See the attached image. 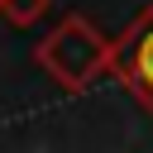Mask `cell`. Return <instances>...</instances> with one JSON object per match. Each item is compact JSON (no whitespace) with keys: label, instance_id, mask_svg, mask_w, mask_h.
Masks as SVG:
<instances>
[{"label":"cell","instance_id":"cell-3","mask_svg":"<svg viewBox=\"0 0 153 153\" xmlns=\"http://www.w3.org/2000/svg\"><path fill=\"white\" fill-rule=\"evenodd\" d=\"M48 5H53V0H0V14H5L14 29H29V24H38V19L48 14Z\"/></svg>","mask_w":153,"mask_h":153},{"label":"cell","instance_id":"cell-2","mask_svg":"<svg viewBox=\"0 0 153 153\" xmlns=\"http://www.w3.org/2000/svg\"><path fill=\"white\" fill-rule=\"evenodd\" d=\"M110 72H115V76L124 81V91L153 115V0H148V10L115 38Z\"/></svg>","mask_w":153,"mask_h":153},{"label":"cell","instance_id":"cell-1","mask_svg":"<svg viewBox=\"0 0 153 153\" xmlns=\"http://www.w3.org/2000/svg\"><path fill=\"white\" fill-rule=\"evenodd\" d=\"M110 53L115 43L86 19V14H67L38 48H33V62L48 72V81L67 96H81L100 81V72H110Z\"/></svg>","mask_w":153,"mask_h":153}]
</instances>
